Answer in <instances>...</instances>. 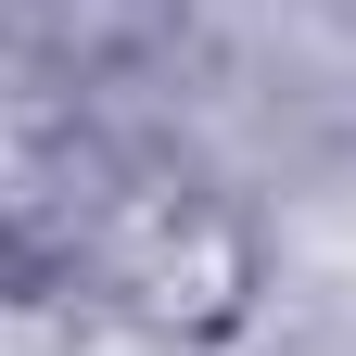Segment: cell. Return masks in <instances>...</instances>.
Wrapping results in <instances>:
<instances>
[{"label": "cell", "instance_id": "1", "mask_svg": "<svg viewBox=\"0 0 356 356\" xmlns=\"http://www.w3.org/2000/svg\"><path fill=\"white\" fill-rule=\"evenodd\" d=\"M115 216V140L64 102V76H0V254L102 242Z\"/></svg>", "mask_w": 356, "mask_h": 356}, {"label": "cell", "instance_id": "2", "mask_svg": "<svg viewBox=\"0 0 356 356\" xmlns=\"http://www.w3.org/2000/svg\"><path fill=\"white\" fill-rule=\"evenodd\" d=\"M102 242H115V280L153 305V318L178 331H216V318H242V293H254V242H242V216H216L204 191H153V204H127L102 216Z\"/></svg>", "mask_w": 356, "mask_h": 356}]
</instances>
